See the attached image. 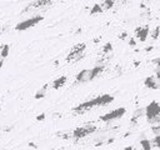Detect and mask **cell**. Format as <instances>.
Wrapping results in <instances>:
<instances>
[{"label": "cell", "instance_id": "obj_16", "mask_svg": "<svg viewBox=\"0 0 160 150\" xmlns=\"http://www.w3.org/2000/svg\"><path fill=\"white\" fill-rule=\"evenodd\" d=\"M102 9L100 6V4H94L92 8L90 9V15H96V14H101Z\"/></svg>", "mask_w": 160, "mask_h": 150}, {"label": "cell", "instance_id": "obj_23", "mask_svg": "<svg viewBox=\"0 0 160 150\" xmlns=\"http://www.w3.org/2000/svg\"><path fill=\"white\" fill-rule=\"evenodd\" d=\"M128 1H129V0H115V4H116V2H120V5H125Z\"/></svg>", "mask_w": 160, "mask_h": 150}, {"label": "cell", "instance_id": "obj_3", "mask_svg": "<svg viewBox=\"0 0 160 150\" xmlns=\"http://www.w3.org/2000/svg\"><path fill=\"white\" fill-rule=\"evenodd\" d=\"M85 49H86V44L85 42H80V44L74 45L70 49V51H69V54L66 56V61H78V60H80L81 58H84Z\"/></svg>", "mask_w": 160, "mask_h": 150}, {"label": "cell", "instance_id": "obj_19", "mask_svg": "<svg viewBox=\"0 0 160 150\" xmlns=\"http://www.w3.org/2000/svg\"><path fill=\"white\" fill-rule=\"evenodd\" d=\"M151 130L154 131V135H159V130H160V125H152Z\"/></svg>", "mask_w": 160, "mask_h": 150}, {"label": "cell", "instance_id": "obj_12", "mask_svg": "<svg viewBox=\"0 0 160 150\" xmlns=\"http://www.w3.org/2000/svg\"><path fill=\"white\" fill-rule=\"evenodd\" d=\"M50 86V84H45L40 90H38L36 92H35V95H34V98L36 99V100H39V99H42L45 95H46V90H48V88Z\"/></svg>", "mask_w": 160, "mask_h": 150}, {"label": "cell", "instance_id": "obj_7", "mask_svg": "<svg viewBox=\"0 0 160 150\" xmlns=\"http://www.w3.org/2000/svg\"><path fill=\"white\" fill-rule=\"evenodd\" d=\"M52 5L51 0H35L32 2H30L29 5L25 6L24 12L25 11H30V10H41V9H48Z\"/></svg>", "mask_w": 160, "mask_h": 150}, {"label": "cell", "instance_id": "obj_20", "mask_svg": "<svg viewBox=\"0 0 160 150\" xmlns=\"http://www.w3.org/2000/svg\"><path fill=\"white\" fill-rule=\"evenodd\" d=\"M129 44H130L131 48H135V46H136V41H135V39H134V38H130V39H129Z\"/></svg>", "mask_w": 160, "mask_h": 150}, {"label": "cell", "instance_id": "obj_26", "mask_svg": "<svg viewBox=\"0 0 160 150\" xmlns=\"http://www.w3.org/2000/svg\"><path fill=\"white\" fill-rule=\"evenodd\" d=\"M29 145H30V146H32V148H36V145H35L34 142H29Z\"/></svg>", "mask_w": 160, "mask_h": 150}, {"label": "cell", "instance_id": "obj_22", "mask_svg": "<svg viewBox=\"0 0 160 150\" xmlns=\"http://www.w3.org/2000/svg\"><path fill=\"white\" fill-rule=\"evenodd\" d=\"M119 38H120L121 40H125V39L128 38V32H121V34L119 35Z\"/></svg>", "mask_w": 160, "mask_h": 150}, {"label": "cell", "instance_id": "obj_1", "mask_svg": "<svg viewBox=\"0 0 160 150\" xmlns=\"http://www.w3.org/2000/svg\"><path fill=\"white\" fill-rule=\"evenodd\" d=\"M114 101V96L110 95V94H102V95H99L91 100H88V101H84L76 106L72 108V111L74 112H78V114H82L92 108H96V106H106L109 104H111Z\"/></svg>", "mask_w": 160, "mask_h": 150}, {"label": "cell", "instance_id": "obj_11", "mask_svg": "<svg viewBox=\"0 0 160 150\" xmlns=\"http://www.w3.org/2000/svg\"><path fill=\"white\" fill-rule=\"evenodd\" d=\"M66 81H68V78H66L65 75H61V76H59L58 79H55V80L51 82V88L55 89V90H58V89L62 88V86L66 84Z\"/></svg>", "mask_w": 160, "mask_h": 150}, {"label": "cell", "instance_id": "obj_4", "mask_svg": "<svg viewBox=\"0 0 160 150\" xmlns=\"http://www.w3.org/2000/svg\"><path fill=\"white\" fill-rule=\"evenodd\" d=\"M125 114H126V109L121 106V108L114 109V110H111V111H109V112L101 115V116L99 118V120L102 121V122H111V121H114V120L121 119Z\"/></svg>", "mask_w": 160, "mask_h": 150}, {"label": "cell", "instance_id": "obj_10", "mask_svg": "<svg viewBox=\"0 0 160 150\" xmlns=\"http://www.w3.org/2000/svg\"><path fill=\"white\" fill-rule=\"evenodd\" d=\"M144 85L149 89H152V90H158L159 89V80L154 76V75H150L148 78H145L144 80Z\"/></svg>", "mask_w": 160, "mask_h": 150}, {"label": "cell", "instance_id": "obj_5", "mask_svg": "<svg viewBox=\"0 0 160 150\" xmlns=\"http://www.w3.org/2000/svg\"><path fill=\"white\" fill-rule=\"evenodd\" d=\"M42 20H44V16H41V15L31 16V18H29V19H26V20L19 22V24H16L15 30H18V31H25V30H28V29H30V28L38 25V24H39L40 21H42Z\"/></svg>", "mask_w": 160, "mask_h": 150}, {"label": "cell", "instance_id": "obj_18", "mask_svg": "<svg viewBox=\"0 0 160 150\" xmlns=\"http://www.w3.org/2000/svg\"><path fill=\"white\" fill-rule=\"evenodd\" d=\"M151 38H152L154 40H156V39L159 38V26H156V28L152 30V32H151Z\"/></svg>", "mask_w": 160, "mask_h": 150}, {"label": "cell", "instance_id": "obj_25", "mask_svg": "<svg viewBox=\"0 0 160 150\" xmlns=\"http://www.w3.org/2000/svg\"><path fill=\"white\" fill-rule=\"evenodd\" d=\"M124 150H134V148H132V146H126Z\"/></svg>", "mask_w": 160, "mask_h": 150}, {"label": "cell", "instance_id": "obj_6", "mask_svg": "<svg viewBox=\"0 0 160 150\" xmlns=\"http://www.w3.org/2000/svg\"><path fill=\"white\" fill-rule=\"evenodd\" d=\"M96 130H98V128L94 126V125H84V126H79V128L74 129L71 131V135H72L74 139L78 140V139H82V138H85V136L95 132Z\"/></svg>", "mask_w": 160, "mask_h": 150}, {"label": "cell", "instance_id": "obj_24", "mask_svg": "<svg viewBox=\"0 0 160 150\" xmlns=\"http://www.w3.org/2000/svg\"><path fill=\"white\" fill-rule=\"evenodd\" d=\"M152 49H154V48H152V46H148V48H146V49H145V50H146V51H151V50H152Z\"/></svg>", "mask_w": 160, "mask_h": 150}, {"label": "cell", "instance_id": "obj_2", "mask_svg": "<svg viewBox=\"0 0 160 150\" xmlns=\"http://www.w3.org/2000/svg\"><path fill=\"white\" fill-rule=\"evenodd\" d=\"M144 115L148 119V122H150V125H159L160 121V106L158 104L156 100H152L145 109Z\"/></svg>", "mask_w": 160, "mask_h": 150}, {"label": "cell", "instance_id": "obj_8", "mask_svg": "<svg viewBox=\"0 0 160 150\" xmlns=\"http://www.w3.org/2000/svg\"><path fill=\"white\" fill-rule=\"evenodd\" d=\"M149 31H150L149 30V26H138L135 29V36H134V39L144 42V41H146V39L149 36Z\"/></svg>", "mask_w": 160, "mask_h": 150}, {"label": "cell", "instance_id": "obj_13", "mask_svg": "<svg viewBox=\"0 0 160 150\" xmlns=\"http://www.w3.org/2000/svg\"><path fill=\"white\" fill-rule=\"evenodd\" d=\"M114 5H115V0H102L101 4H100L102 11H104V10H110Z\"/></svg>", "mask_w": 160, "mask_h": 150}, {"label": "cell", "instance_id": "obj_9", "mask_svg": "<svg viewBox=\"0 0 160 150\" xmlns=\"http://www.w3.org/2000/svg\"><path fill=\"white\" fill-rule=\"evenodd\" d=\"M75 81L76 82H89L90 81V69H84L80 72H78V75L75 76Z\"/></svg>", "mask_w": 160, "mask_h": 150}, {"label": "cell", "instance_id": "obj_21", "mask_svg": "<svg viewBox=\"0 0 160 150\" xmlns=\"http://www.w3.org/2000/svg\"><path fill=\"white\" fill-rule=\"evenodd\" d=\"M45 118H46V115H45V114H40V115H38V116H36V120H38V121H44V120H45Z\"/></svg>", "mask_w": 160, "mask_h": 150}, {"label": "cell", "instance_id": "obj_15", "mask_svg": "<svg viewBox=\"0 0 160 150\" xmlns=\"http://www.w3.org/2000/svg\"><path fill=\"white\" fill-rule=\"evenodd\" d=\"M140 146L142 148V150H152L151 144H150V140L146 139V138H144V139L140 140Z\"/></svg>", "mask_w": 160, "mask_h": 150}, {"label": "cell", "instance_id": "obj_14", "mask_svg": "<svg viewBox=\"0 0 160 150\" xmlns=\"http://www.w3.org/2000/svg\"><path fill=\"white\" fill-rule=\"evenodd\" d=\"M9 51H10V46H9L8 44H4V45L0 48V58L5 60V59L8 58V55H9Z\"/></svg>", "mask_w": 160, "mask_h": 150}, {"label": "cell", "instance_id": "obj_17", "mask_svg": "<svg viewBox=\"0 0 160 150\" xmlns=\"http://www.w3.org/2000/svg\"><path fill=\"white\" fill-rule=\"evenodd\" d=\"M102 54L104 55H108V54H110L111 51H112V44L111 42H106L104 46H102Z\"/></svg>", "mask_w": 160, "mask_h": 150}]
</instances>
